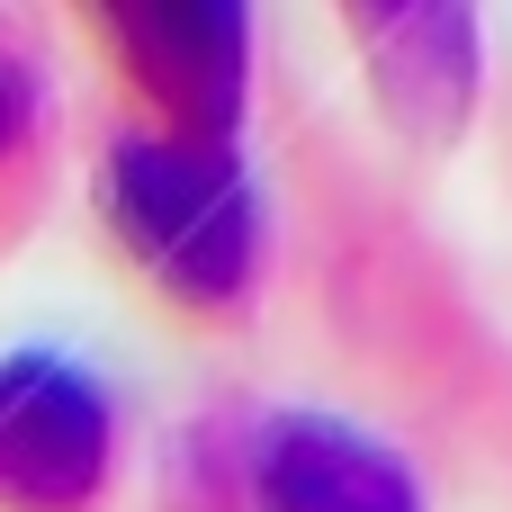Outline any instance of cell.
<instances>
[{
	"label": "cell",
	"mask_w": 512,
	"mask_h": 512,
	"mask_svg": "<svg viewBox=\"0 0 512 512\" xmlns=\"http://www.w3.org/2000/svg\"><path fill=\"white\" fill-rule=\"evenodd\" d=\"M99 216L117 252L189 315H234L261 288V189L234 153V135H189V126H144L117 135L99 162Z\"/></svg>",
	"instance_id": "1"
},
{
	"label": "cell",
	"mask_w": 512,
	"mask_h": 512,
	"mask_svg": "<svg viewBox=\"0 0 512 512\" xmlns=\"http://www.w3.org/2000/svg\"><path fill=\"white\" fill-rule=\"evenodd\" d=\"M153 126L234 135L252 99V0H81Z\"/></svg>",
	"instance_id": "2"
},
{
	"label": "cell",
	"mask_w": 512,
	"mask_h": 512,
	"mask_svg": "<svg viewBox=\"0 0 512 512\" xmlns=\"http://www.w3.org/2000/svg\"><path fill=\"white\" fill-rule=\"evenodd\" d=\"M117 468V405L63 351L0 360V512H90Z\"/></svg>",
	"instance_id": "3"
},
{
	"label": "cell",
	"mask_w": 512,
	"mask_h": 512,
	"mask_svg": "<svg viewBox=\"0 0 512 512\" xmlns=\"http://www.w3.org/2000/svg\"><path fill=\"white\" fill-rule=\"evenodd\" d=\"M342 18L369 54V81H378V108L396 117V135L450 144L486 81L477 0H342Z\"/></svg>",
	"instance_id": "4"
},
{
	"label": "cell",
	"mask_w": 512,
	"mask_h": 512,
	"mask_svg": "<svg viewBox=\"0 0 512 512\" xmlns=\"http://www.w3.org/2000/svg\"><path fill=\"white\" fill-rule=\"evenodd\" d=\"M252 477H261V504L270 512H423L414 468L387 441H369L360 423H333V414H279V423H261Z\"/></svg>",
	"instance_id": "5"
},
{
	"label": "cell",
	"mask_w": 512,
	"mask_h": 512,
	"mask_svg": "<svg viewBox=\"0 0 512 512\" xmlns=\"http://www.w3.org/2000/svg\"><path fill=\"white\" fill-rule=\"evenodd\" d=\"M27 126H36V81H27V63L0 54V153H18Z\"/></svg>",
	"instance_id": "6"
}]
</instances>
